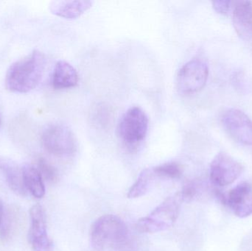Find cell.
<instances>
[{
  "label": "cell",
  "mask_w": 252,
  "mask_h": 251,
  "mask_svg": "<svg viewBox=\"0 0 252 251\" xmlns=\"http://www.w3.org/2000/svg\"><path fill=\"white\" fill-rule=\"evenodd\" d=\"M90 240L93 249L97 251L111 249L131 251L134 249L127 225L115 215H106L99 218L92 225Z\"/></svg>",
  "instance_id": "cell-1"
},
{
  "label": "cell",
  "mask_w": 252,
  "mask_h": 251,
  "mask_svg": "<svg viewBox=\"0 0 252 251\" xmlns=\"http://www.w3.org/2000/svg\"><path fill=\"white\" fill-rule=\"evenodd\" d=\"M45 66L44 55L34 50L9 67L5 77L6 88L12 92H30L39 84Z\"/></svg>",
  "instance_id": "cell-2"
},
{
  "label": "cell",
  "mask_w": 252,
  "mask_h": 251,
  "mask_svg": "<svg viewBox=\"0 0 252 251\" xmlns=\"http://www.w3.org/2000/svg\"><path fill=\"white\" fill-rule=\"evenodd\" d=\"M182 202L180 193L167 197L157 206L148 216L141 218L136 225V229L142 233L161 232L173 226L180 210Z\"/></svg>",
  "instance_id": "cell-3"
},
{
  "label": "cell",
  "mask_w": 252,
  "mask_h": 251,
  "mask_svg": "<svg viewBox=\"0 0 252 251\" xmlns=\"http://www.w3.org/2000/svg\"><path fill=\"white\" fill-rule=\"evenodd\" d=\"M148 122L146 113L139 107L127 109L120 119L118 136L130 151L136 150L146 138Z\"/></svg>",
  "instance_id": "cell-4"
},
{
  "label": "cell",
  "mask_w": 252,
  "mask_h": 251,
  "mask_svg": "<svg viewBox=\"0 0 252 251\" xmlns=\"http://www.w3.org/2000/svg\"><path fill=\"white\" fill-rule=\"evenodd\" d=\"M41 141L46 150L54 156H72L77 150V141L73 133L63 124H51L46 127Z\"/></svg>",
  "instance_id": "cell-5"
},
{
  "label": "cell",
  "mask_w": 252,
  "mask_h": 251,
  "mask_svg": "<svg viewBox=\"0 0 252 251\" xmlns=\"http://www.w3.org/2000/svg\"><path fill=\"white\" fill-rule=\"evenodd\" d=\"M208 76V67L204 62L197 59L189 60L178 72V90L184 94L198 92L205 86Z\"/></svg>",
  "instance_id": "cell-6"
},
{
  "label": "cell",
  "mask_w": 252,
  "mask_h": 251,
  "mask_svg": "<svg viewBox=\"0 0 252 251\" xmlns=\"http://www.w3.org/2000/svg\"><path fill=\"white\" fill-rule=\"evenodd\" d=\"M244 172V167L232 156L219 153L210 165V181L213 185L224 187L233 184Z\"/></svg>",
  "instance_id": "cell-7"
},
{
  "label": "cell",
  "mask_w": 252,
  "mask_h": 251,
  "mask_svg": "<svg viewBox=\"0 0 252 251\" xmlns=\"http://www.w3.org/2000/svg\"><path fill=\"white\" fill-rule=\"evenodd\" d=\"M223 128L232 138L241 144L252 146V121L238 109H229L221 117Z\"/></svg>",
  "instance_id": "cell-8"
},
{
  "label": "cell",
  "mask_w": 252,
  "mask_h": 251,
  "mask_svg": "<svg viewBox=\"0 0 252 251\" xmlns=\"http://www.w3.org/2000/svg\"><path fill=\"white\" fill-rule=\"evenodd\" d=\"M31 225L28 242L35 251H53V244L47 232L46 215L42 206L35 204L30 209Z\"/></svg>",
  "instance_id": "cell-9"
},
{
  "label": "cell",
  "mask_w": 252,
  "mask_h": 251,
  "mask_svg": "<svg viewBox=\"0 0 252 251\" xmlns=\"http://www.w3.org/2000/svg\"><path fill=\"white\" fill-rule=\"evenodd\" d=\"M225 206H227L238 218L252 215V185L241 183L231 190L226 195Z\"/></svg>",
  "instance_id": "cell-10"
},
{
  "label": "cell",
  "mask_w": 252,
  "mask_h": 251,
  "mask_svg": "<svg viewBox=\"0 0 252 251\" xmlns=\"http://www.w3.org/2000/svg\"><path fill=\"white\" fill-rule=\"evenodd\" d=\"M233 24L237 33L243 39L252 37V2L237 1L233 11Z\"/></svg>",
  "instance_id": "cell-11"
},
{
  "label": "cell",
  "mask_w": 252,
  "mask_h": 251,
  "mask_svg": "<svg viewBox=\"0 0 252 251\" xmlns=\"http://www.w3.org/2000/svg\"><path fill=\"white\" fill-rule=\"evenodd\" d=\"M0 171L2 172L10 190L21 196L27 194L26 187L24 181L22 168L11 159L0 157Z\"/></svg>",
  "instance_id": "cell-12"
},
{
  "label": "cell",
  "mask_w": 252,
  "mask_h": 251,
  "mask_svg": "<svg viewBox=\"0 0 252 251\" xmlns=\"http://www.w3.org/2000/svg\"><path fill=\"white\" fill-rule=\"evenodd\" d=\"M78 74L68 62L59 60L56 63L52 76V85L56 89H65L76 86Z\"/></svg>",
  "instance_id": "cell-13"
},
{
  "label": "cell",
  "mask_w": 252,
  "mask_h": 251,
  "mask_svg": "<svg viewBox=\"0 0 252 251\" xmlns=\"http://www.w3.org/2000/svg\"><path fill=\"white\" fill-rule=\"evenodd\" d=\"M93 1H53L50 2L52 13L66 19H75L93 6Z\"/></svg>",
  "instance_id": "cell-14"
},
{
  "label": "cell",
  "mask_w": 252,
  "mask_h": 251,
  "mask_svg": "<svg viewBox=\"0 0 252 251\" xmlns=\"http://www.w3.org/2000/svg\"><path fill=\"white\" fill-rule=\"evenodd\" d=\"M22 171L27 190L33 197L38 199L42 198L45 195V187L44 180L38 169L32 165H26L22 167Z\"/></svg>",
  "instance_id": "cell-15"
},
{
  "label": "cell",
  "mask_w": 252,
  "mask_h": 251,
  "mask_svg": "<svg viewBox=\"0 0 252 251\" xmlns=\"http://www.w3.org/2000/svg\"><path fill=\"white\" fill-rule=\"evenodd\" d=\"M156 176L153 168H147L139 174L137 180L130 187L127 193L128 198H137L142 197L149 192L155 181Z\"/></svg>",
  "instance_id": "cell-16"
},
{
  "label": "cell",
  "mask_w": 252,
  "mask_h": 251,
  "mask_svg": "<svg viewBox=\"0 0 252 251\" xmlns=\"http://www.w3.org/2000/svg\"><path fill=\"white\" fill-rule=\"evenodd\" d=\"M157 178L178 179L182 175V167L176 162H168L153 168Z\"/></svg>",
  "instance_id": "cell-17"
},
{
  "label": "cell",
  "mask_w": 252,
  "mask_h": 251,
  "mask_svg": "<svg viewBox=\"0 0 252 251\" xmlns=\"http://www.w3.org/2000/svg\"><path fill=\"white\" fill-rule=\"evenodd\" d=\"M37 169L41 173L43 180L44 179L48 182H56L58 178H59V173H58L56 167L50 165L47 161H46L43 158L38 159V168Z\"/></svg>",
  "instance_id": "cell-18"
},
{
  "label": "cell",
  "mask_w": 252,
  "mask_h": 251,
  "mask_svg": "<svg viewBox=\"0 0 252 251\" xmlns=\"http://www.w3.org/2000/svg\"><path fill=\"white\" fill-rule=\"evenodd\" d=\"M198 193V184L195 182H189L184 186L182 191L179 192L181 197H182V202L192 201Z\"/></svg>",
  "instance_id": "cell-19"
},
{
  "label": "cell",
  "mask_w": 252,
  "mask_h": 251,
  "mask_svg": "<svg viewBox=\"0 0 252 251\" xmlns=\"http://www.w3.org/2000/svg\"><path fill=\"white\" fill-rule=\"evenodd\" d=\"M231 3L228 0H216L213 1V8L217 13L226 15L230 10Z\"/></svg>",
  "instance_id": "cell-20"
},
{
  "label": "cell",
  "mask_w": 252,
  "mask_h": 251,
  "mask_svg": "<svg viewBox=\"0 0 252 251\" xmlns=\"http://www.w3.org/2000/svg\"><path fill=\"white\" fill-rule=\"evenodd\" d=\"M4 215H5V212H4V206H3L2 201L0 198V227H1V223H2Z\"/></svg>",
  "instance_id": "cell-21"
}]
</instances>
